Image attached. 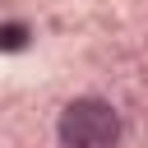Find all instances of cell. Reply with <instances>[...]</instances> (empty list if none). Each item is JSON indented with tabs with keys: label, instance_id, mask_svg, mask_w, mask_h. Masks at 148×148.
<instances>
[{
	"label": "cell",
	"instance_id": "6da1fadb",
	"mask_svg": "<svg viewBox=\"0 0 148 148\" xmlns=\"http://www.w3.org/2000/svg\"><path fill=\"white\" fill-rule=\"evenodd\" d=\"M60 143L65 148H116L120 143V116L102 97H79L60 116Z\"/></svg>",
	"mask_w": 148,
	"mask_h": 148
}]
</instances>
